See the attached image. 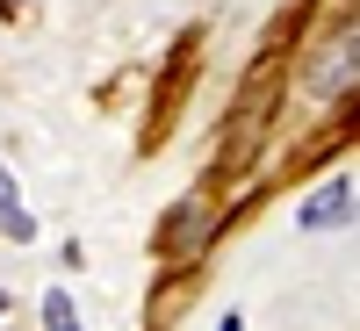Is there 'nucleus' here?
Instances as JSON below:
<instances>
[{"label":"nucleus","mask_w":360,"mask_h":331,"mask_svg":"<svg viewBox=\"0 0 360 331\" xmlns=\"http://www.w3.org/2000/svg\"><path fill=\"white\" fill-rule=\"evenodd\" d=\"M0 231H8L15 245H29V238H37V216H29V209L15 202V180H8V166H0Z\"/></svg>","instance_id":"2"},{"label":"nucleus","mask_w":360,"mask_h":331,"mask_svg":"<svg viewBox=\"0 0 360 331\" xmlns=\"http://www.w3.org/2000/svg\"><path fill=\"white\" fill-rule=\"evenodd\" d=\"M0 310H8V295H0Z\"/></svg>","instance_id":"4"},{"label":"nucleus","mask_w":360,"mask_h":331,"mask_svg":"<svg viewBox=\"0 0 360 331\" xmlns=\"http://www.w3.org/2000/svg\"><path fill=\"white\" fill-rule=\"evenodd\" d=\"M346 216H353V188H346V180H332L324 195L303 202V231H332V223H346Z\"/></svg>","instance_id":"1"},{"label":"nucleus","mask_w":360,"mask_h":331,"mask_svg":"<svg viewBox=\"0 0 360 331\" xmlns=\"http://www.w3.org/2000/svg\"><path fill=\"white\" fill-rule=\"evenodd\" d=\"M44 324H51V331H72V324H79V310L65 303V295H44Z\"/></svg>","instance_id":"3"}]
</instances>
